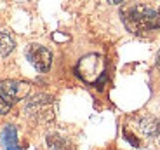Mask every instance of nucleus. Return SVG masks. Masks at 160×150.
I'll use <instances>...</instances> for the list:
<instances>
[{"label":"nucleus","instance_id":"nucleus-1","mask_svg":"<svg viewBox=\"0 0 160 150\" xmlns=\"http://www.w3.org/2000/svg\"><path fill=\"white\" fill-rule=\"evenodd\" d=\"M120 16L132 33H143L160 28V9H153L143 4H132L122 7Z\"/></svg>","mask_w":160,"mask_h":150},{"label":"nucleus","instance_id":"nucleus-2","mask_svg":"<svg viewBox=\"0 0 160 150\" xmlns=\"http://www.w3.org/2000/svg\"><path fill=\"white\" fill-rule=\"evenodd\" d=\"M104 72V61L99 54H89L82 58L77 65V73L85 82H96Z\"/></svg>","mask_w":160,"mask_h":150},{"label":"nucleus","instance_id":"nucleus-3","mask_svg":"<svg viewBox=\"0 0 160 150\" xmlns=\"http://www.w3.org/2000/svg\"><path fill=\"white\" fill-rule=\"evenodd\" d=\"M26 114L32 119L37 121H52L54 117V106H52V100L45 94H37L26 103Z\"/></svg>","mask_w":160,"mask_h":150},{"label":"nucleus","instance_id":"nucleus-4","mask_svg":"<svg viewBox=\"0 0 160 150\" xmlns=\"http://www.w3.org/2000/svg\"><path fill=\"white\" fill-rule=\"evenodd\" d=\"M28 94H30V84H26V82L12 80V79L0 82V96L4 98L9 105L24 100Z\"/></svg>","mask_w":160,"mask_h":150},{"label":"nucleus","instance_id":"nucleus-5","mask_svg":"<svg viewBox=\"0 0 160 150\" xmlns=\"http://www.w3.org/2000/svg\"><path fill=\"white\" fill-rule=\"evenodd\" d=\"M26 58L30 59L33 66H35L38 72H47L52 65V54L47 47L38 44H32L26 49Z\"/></svg>","mask_w":160,"mask_h":150},{"label":"nucleus","instance_id":"nucleus-6","mask_svg":"<svg viewBox=\"0 0 160 150\" xmlns=\"http://www.w3.org/2000/svg\"><path fill=\"white\" fill-rule=\"evenodd\" d=\"M16 47V42L12 39V35L9 32H0V54L2 56H9V54L14 51Z\"/></svg>","mask_w":160,"mask_h":150},{"label":"nucleus","instance_id":"nucleus-7","mask_svg":"<svg viewBox=\"0 0 160 150\" xmlns=\"http://www.w3.org/2000/svg\"><path fill=\"white\" fill-rule=\"evenodd\" d=\"M49 145L52 150H73V147L70 145V142L63 140L61 136H49Z\"/></svg>","mask_w":160,"mask_h":150},{"label":"nucleus","instance_id":"nucleus-8","mask_svg":"<svg viewBox=\"0 0 160 150\" xmlns=\"http://www.w3.org/2000/svg\"><path fill=\"white\" fill-rule=\"evenodd\" d=\"M4 140L7 142V147H16V145H14V143H16V131H14V127L9 126L7 129H5Z\"/></svg>","mask_w":160,"mask_h":150},{"label":"nucleus","instance_id":"nucleus-9","mask_svg":"<svg viewBox=\"0 0 160 150\" xmlns=\"http://www.w3.org/2000/svg\"><path fill=\"white\" fill-rule=\"evenodd\" d=\"M11 106H12V105H9V103L5 101L4 98L0 96V115H5L9 110H11Z\"/></svg>","mask_w":160,"mask_h":150},{"label":"nucleus","instance_id":"nucleus-10","mask_svg":"<svg viewBox=\"0 0 160 150\" xmlns=\"http://www.w3.org/2000/svg\"><path fill=\"white\" fill-rule=\"evenodd\" d=\"M153 138H157L160 142V119H157V124H155V136Z\"/></svg>","mask_w":160,"mask_h":150},{"label":"nucleus","instance_id":"nucleus-11","mask_svg":"<svg viewBox=\"0 0 160 150\" xmlns=\"http://www.w3.org/2000/svg\"><path fill=\"white\" fill-rule=\"evenodd\" d=\"M157 65H158V68H160V51H158V54H157Z\"/></svg>","mask_w":160,"mask_h":150},{"label":"nucleus","instance_id":"nucleus-12","mask_svg":"<svg viewBox=\"0 0 160 150\" xmlns=\"http://www.w3.org/2000/svg\"><path fill=\"white\" fill-rule=\"evenodd\" d=\"M112 4H120V2H124V0H110Z\"/></svg>","mask_w":160,"mask_h":150},{"label":"nucleus","instance_id":"nucleus-13","mask_svg":"<svg viewBox=\"0 0 160 150\" xmlns=\"http://www.w3.org/2000/svg\"><path fill=\"white\" fill-rule=\"evenodd\" d=\"M7 150H18V148H16V147H9Z\"/></svg>","mask_w":160,"mask_h":150}]
</instances>
